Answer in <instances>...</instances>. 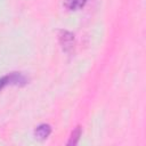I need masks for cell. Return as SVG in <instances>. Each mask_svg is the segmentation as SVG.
I'll use <instances>...</instances> for the list:
<instances>
[{"mask_svg": "<svg viewBox=\"0 0 146 146\" xmlns=\"http://www.w3.org/2000/svg\"><path fill=\"white\" fill-rule=\"evenodd\" d=\"M51 132V128L49 124H40L39 127H36V129L34 130V136L36 139L39 140H43L46 138H48V136Z\"/></svg>", "mask_w": 146, "mask_h": 146, "instance_id": "2", "label": "cell"}, {"mask_svg": "<svg viewBox=\"0 0 146 146\" xmlns=\"http://www.w3.org/2000/svg\"><path fill=\"white\" fill-rule=\"evenodd\" d=\"M7 84H11V74L9 75H5L2 78H0V90L7 86Z\"/></svg>", "mask_w": 146, "mask_h": 146, "instance_id": "5", "label": "cell"}, {"mask_svg": "<svg viewBox=\"0 0 146 146\" xmlns=\"http://www.w3.org/2000/svg\"><path fill=\"white\" fill-rule=\"evenodd\" d=\"M86 2L87 0H64V6L68 10H78L81 9Z\"/></svg>", "mask_w": 146, "mask_h": 146, "instance_id": "3", "label": "cell"}, {"mask_svg": "<svg viewBox=\"0 0 146 146\" xmlns=\"http://www.w3.org/2000/svg\"><path fill=\"white\" fill-rule=\"evenodd\" d=\"M58 40L64 51L70 52L73 49L74 46V35L66 31V30H59L58 31Z\"/></svg>", "mask_w": 146, "mask_h": 146, "instance_id": "1", "label": "cell"}, {"mask_svg": "<svg viewBox=\"0 0 146 146\" xmlns=\"http://www.w3.org/2000/svg\"><path fill=\"white\" fill-rule=\"evenodd\" d=\"M80 137H81V128L76 127L71 133V137H70V139L67 141V145H76L79 139H80Z\"/></svg>", "mask_w": 146, "mask_h": 146, "instance_id": "4", "label": "cell"}]
</instances>
